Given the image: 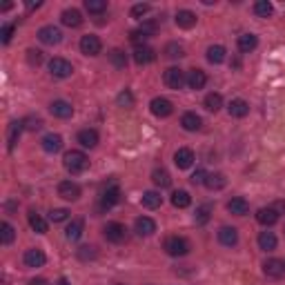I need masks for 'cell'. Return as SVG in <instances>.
<instances>
[{"instance_id":"30","label":"cell","mask_w":285,"mask_h":285,"mask_svg":"<svg viewBox=\"0 0 285 285\" xmlns=\"http://www.w3.org/2000/svg\"><path fill=\"white\" fill-rule=\"evenodd\" d=\"M227 185V178L223 176L221 172H216V174H208V178H205V187H208V190H223V187Z\"/></svg>"},{"instance_id":"34","label":"cell","mask_w":285,"mask_h":285,"mask_svg":"<svg viewBox=\"0 0 285 285\" xmlns=\"http://www.w3.org/2000/svg\"><path fill=\"white\" fill-rule=\"evenodd\" d=\"M83 227H85V223L81 221V218H76V221H71L67 229H65V236H67L69 241H78L83 236Z\"/></svg>"},{"instance_id":"35","label":"cell","mask_w":285,"mask_h":285,"mask_svg":"<svg viewBox=\"0 0 285 285\" xmlns=\"http://www.w3.org/2000/svg\"><path fill=\"white\" fill-rule=\"evenodd\" d=\"M151 180H154V185H159L161 190H165V187L172 185V178H169V174H167V169H154L151 172Z\"/></svg>"},{"instance_id":"3","label":"cell","mask_w":285,"mask_h":285,"mask_svg":"<svg viewBox=\"0 0 285 285\" xmlns=\"http://www.w3.org/2000/svg\"><path fill=\"white\" fill-rule=\"evenodd\" d=\"M118 201H120L118 183H116V180H109V183L105 185V190H102V194H100V205L105 210H109V208H114Z\"/></svg>"},{"instance_id":"9","label":"cell","mask_w":285,"mask_h":285,"mask_svg":"<svg viewBox=\"0 0 285 285\" xmlns=\"http://www.w3.org/2000/svg\"><path fill=\"white\" fill-rule=\"evenodd\" d=\"M100 38L98 36H83L81 38V51L85 54V56H98L100 54Z\"/></svg>"},{"instance_id":"1","label":"cell","mask_w":285,"mask_h":285,"mask_svg":"<svg viewBox=\"0 0 285 285\" xmlns=\"http://www.w3.org/2000/svg\"><path fill=\"white\" fill-rule=\"evenodd\" d=\"M63 163H65V169L71 172V174H83L85 169L89 167V159L83 154V151H76V149L67 151V154H65V159H63Z\"/></svg>"},{"instance_id":"7","label":"cell","mask_w":285,"mask_h":285,"mask_svg":"<svg viewBox=\"0 0 285 285\" xmlns=\"http://www.w3.org/2000/svg\"><path fill=\"white\" fill-rule=\"evenodd\" d=\"M38 40L42 42V45H58V42L63 40V32L54 25H47L38 32Z\"/></svg>"},{"instance_id":"18","label":"cell","mask_w":285,"mask_h":285,"mask_svg":"<svg viewBox=\"0 0 285 285\" xmlns=\"http://www.w3.org/2000/svg\"><path fill=\"white\" fill-rule=\"evenodd\" d=\"M227 112H229V116H234V118H245L247 114H250V105H247L243 98H236L227 105Z\"/></svg>"},{"instance_id":"26","label":"cell","mask_w":285,"mask_h":285,"mask_svg":"<svg viewBox=\"0 0 285 285\" xmlns=\"http://www.w3.org/2000/svg\"><path fill=\"white\" fill-rule=\"evenodd\" d=\"M205 83H208V76H205L203 69H192L190 74H187V85H190L192 89H203Z\"/></svg>"},{"instance_id":"54","label":"cell","mask_w":285,"mask_h":285,"mask_svg":"<svg viewBox=\"0 0 285 285\" xmlns=\"http://www.w3.org/2000/svg\"><path fill=\"white\" fill-rule=\"evenodd\" d=\"M274 210H276V212H281V210H285V203H283V201H278V203L274 205Z\"/></svg>"},{"instance_id":"55","label":"cell","mask_w":285,"mask_h":285,"mask_svg":"<svg viewBox=\"0 0 285 285\" xmlns=\"http://www.w3.org/2000/svg\"><path fill=\"white\" fill-rule=\"evenodd\" d=\"M58 285H69V281H67V278H60Z\"/></svg>"},{"instance_id":"15","label":"cell","mask_w":285,"mask_h":285,"mask_svg":"<svg viewBox=\"0 0 285 285\" xmlns=\"http://www.w3.org/2000/svg\"><path fill=\"white\" fill-rule=\"evenodd\" d=\"M40 145L47 154H56V151L63 149V138H60L58 134H47V136H42Z\"/></svg>"},{"instance_id":"19","label":"cell","mask_w":285,"mask_h":285,"mask_svg":"<svg viewBox=\"0 0 285 285\" xmlns=\"http://www.w3.org/2000/svg\"><path fill=\"white\" fill-rule=\"evenodd\" d=\"M60 20H63L65 27H71V29L83 25V16H81V11L78 9H65L63 16H60Z\"/></svg>"},{"instance_id":"22","label":"cell","mask_w":285,"mask_h":285,"mask_svg":"<svg viewBox=\"0 0 285 285\" xmlns=\"http://www.w3.org/2000/svg\"><path fill=\"white\" fill-rule=\"evenodd\" d=\"M180 125H183L185 132H198L201 129V125H203V120L194 112H187V114H183V118H180Z\"/></svg>"},{"instance_id":"47","label":"cell","mask_w":285,"mask_h":285,"mask_svg":"<svg viewBox=\"0 0 285 285\" xmlns=\"http://www.w3.org/2000/svg\"><path fill=\"white\" fill-rule=\"evenodd\" d=\"M27 60H29V65H32V67H38V65L42 63V51H38V49H29V51H27Z\"/></svg>"},{"instance_id":"46","label":"cell","mask_w":285,"mask_h":285,"mask_svg":"<svg viewBox=\"0 0 285 285\" xmlns=\"http://www.w3.org/2000/svg\"><path fill=\"white\" fill-rule=\"evenodd\" d=\"M116 102H118L120 107H127V109H129L132 105H134V96H132V92H127V89H125V92H120V94H118Z\"/></svg>"},{"instance_id":"14","label":"cell","mask_w":285,"mask_h":285,"mask_svg":"<svg viewBox=\"0 0 285 285\" xmlns=\"http://www.w3.org/2000/svg\"><path fill=\"white\" fill-rule=\"evenodd\" d=\"M218 241H221L225 247H234L239 243V232H236V227H229V225H223L218 229Z\"/></svg>"},{"instance_id":"41","label":"cell","mask_w":285,"mask_h":285,"mask_svg":"<svg viewBox=\"0 0 285 285\" xmlns=\"http://www.w3.org/2000/svg\"><path fill=\"white\" fill-rule=\"evenodd\" d=\"M109 60H112V65L118 67V69L127 67V56H125V51H120V49H114L112 54H109Z\"/></svg>"},{"instance_id":"45","label":"cell","mask_w":285,"mask_h":285,"mask_svg":"<svg viewBox=\"0 0 285 285\" xmlns=\"http://www.w3.org/2000/svg\"><path fill=\"white\" fill-rule=\"evenodd\" d=\"M67 216H69V212L63 210V208L49 212V221H51V223H63V221H67Z\"/></svg>"},{"instance_id":"13","label":"cell","mask_w":285,"mask_h":285,"mask_svg":"<svg viewBox=\"0 0 285 285\" xmlns=\"http://www.w3.org/2000/svg\"><path fill=\"white\" fill-rule=\"evenodd\" d=\"M263 272L270 278H281L285 274V263L283 261H278V258H268L263 263Z\"/></svg>"},{"instance_id":"38","label":"cell","mask_w":285,"mask_h":285,"mask_svg":"<svg viewBox=\"0 0 285 285\" xmlns=\"http://www.w3.org/2000/svg\"><path fill=\"white\" fill-rule=\"evenodd\" d=\"M272 11H274V7H272V3H268V0H256L254 3V14L258 18H270Z\"/></svg>"},{"instance_id":"53","label":"cell","mask_w":285,"mask_h":285,"mask_svg":"<svg viewBox=\"0 0 285 285\" xmlns=\"http://www.w3.org/2000/svg\"><path fill=\"white\" fill-rule=\"evenodd\" d=\"M29 285H49L45 281V278H32V281H29Z\"/></svg>"},{"instance_id":"48","label":"cell","mask_w":285,"mask_h":285,"mask_svg":"<svg viewBox=\"0 0 285 285\" xmlns=\"http://www.w3.org/2000/svg\"><path fill=\"white\" fill-rule=\"evenodd\" d=\"M78 258L81 261H92V258H96V250L94 247H89V245H85V247L78 250Z\"/></svg>"},{"instance_id":"28","label":"cell","mask_w":285,"mask_h":285,"mask_svg":"<svg viewBox=\"0 0 285 285\" xmlns=\"http://www.w3.org/2000/svg\"><path fill=\"white\" fill-rule=\"evenodd\" d=\"M227 210L232 212V214H236V216H245L247 212H250V203H247L245 198L236 196V198H232V201L227 203Z\"/></svg>"},{"instance_id":"11","label":"cell","mask_w":285,"mask_h":285,"mask_svg":"<svg viewBox=\"0 0 285 285\" xmlns=\"http://www.w3.org/2000/svg\"><path fill=\"white\" fill-rule=\"evenodd\" d=\"M185 83H187V78H185V74H183V69H178V67H169V69L165 71V85H167V87L180 89Z\"/></svg>"},{"instance_id":"51","label":"cell","mask_w":285,"mask_h":285,"mask_svg":"<svg viewBox=\"0 0 285 285\" xmlns=\"http://www.w3.org/2000/svg\"><path fill=\"white\" fill-rule=\"evenodd\" d=\"M22 125H25L29 132H36V129H40V127H42V120H40V118H32V116H29V118L22 120Z\"/></svg>"},{"instance_id":"43","label":"cell","mask_w":285,"mask_h":285,"mask_svg":"<svg viewBox=\"0 0 285 285\" xmlns=\"http://www.w3.org/2000/svg\"><path fill=\"white\" fill-rule=\"evenodd\" d=\"M165 56L167 58H180V56H185V49L178 45V42H167L165 45Z\"/></svg>"},{"instance_id":"25","label":"cell","mask_w":285,"mask_h":285,"mask_svg":"<svg viewBox=\"0 0 285 285\" xmlns=\"http://www.w3.org/2000/svg\"><path fill=\"white\" fill-rule=\"evenodd\" d=\"M136 232H138V236H151L156 232V223L149 216L136 218Z\"/></svg>"},{"instance_id":"27","label":"cell","mask_w":285,"mask_h":285,"mask_svg":"<svg viewBox=\"0 0 285 285\" xmlns=\"http://www.w3.org/2000/svg\"><path fill=\"white\" fill-rule=\"evenodd\" d=\"M78 143L83 147H96L98 145V132L96 129H81L78 132Z\"/></svg>"},{"instance_id":"40","label":"cell","mask_w":285,"mask_h":285,"mask_svg":"<svg viewBox=\"0 0 285 285\" xmlns=\"http://www.w3.org/2000/svg\"><path fill=\"white\" fill-rule=\"evenodd\" d=\"M14 236H16V229L9 225V223H3L0 225V241H3V245H9L11 241H14Z\"/></svg>"},{"instance_id":"6","label":"cell","mask_w":285,"mask_h":285,"mask_svg":"<svg viewBox=\"0 0 285 285\" xmlns=\"http://www.w3.org/2000/svg\"><path fill=\"white\" fill-rule=\"evenodd\" d=\"M102 232H105V239L109 243H123L127 239V229H125V225H120V223H107Z\"/></svg>"},{"instance_id":"31","label":"cell","mask_w":285,"mask_h":285,"mask_svg":"<svg viewBox=\"0 0 285 285\" xmlns=\"http://www.w3.org/2000/svg\"><path fill=\"white\" fill-rule=\"evenodd\" d=\"M276 236L272 234V232H261L258 234V247L261 250H265V252H272V250H276Z\"/></svg>"},{"instance_id":"8","label":"cell","mask_w":285,"mask_h":285,"mask_svg":"<svg viewBox=\"0 0 285 285\" xmlns=\"http://www.w3.org/2000/svg\"><path fill=\"white\" fill-rule=\"evenodd\" d=\"M149 109H151V114L154 116H159V118H167V116H172V112H174V105L169 102L167 98H154L149 102Z\"/></svg>"},{"instance_id":"33","label":"cell","mask_w":285,"mask_h":285,"mask_svg":"<svg viewBox=\"0 0 285 285\" xmlns=\"http://www.w3.org/2000/svg\"><path fill=\"white\" fill-rule=\"evenodd\" d=\"M208 60L212 65H221L225 60V47L223 45H212L208 47Z\"/></svg>"},{"instance_id":"29","label":"cell","mask_w":285,"mask_h":285,"mask_svg":"<svg viewBox=\"0 0 285 285\" xmlns=\"http://www.w3.org/2000/svg\"><path fill=\"white\" fill-rule=\"evenodd\" d=\"M256 45H258V38L254 34H243V36H239V49L243 51V54H250L256 49Z\"/></svg>"},{"instance_id":"17","label":"cell","mask_w":285,"mask_h":285,"mask_svg":"<svg viewBox=\"0 0 285 285\" xmlns=\"http://www.w3.org/2000/svg\"><path fill=\"white\" fill-rule=\"evenodd\" d=\"M45 261H47V256H45V252L42 250H27L25 252V265L27 268H42L45 265Z\"/></svg>"},{"instance_id":"39","label":"cell","mask_w":285,"mask_h":285,"mask_svg":"<svg viewBox=\"0 0 285 285\" xmlns=\"http://www.w3.org/2000/svg\"><path fill=\"white\" fill-rule=\"evenodd\" d=\"M221 107H223V96L221 94L212 92V94L205 96V109H210V112H218Z\"/></svg>"},{"instance_id":"44","label":"cell","mask_w":285,"mask_h":285,"mask_svg":"<svg viewBox=\"0 0 285 285\" xmlns=\"http://www.w3.org/2000/svg\"><path fill=\"white\" fill-rule=\"evenodd\" d=\"M210 212H212L210 205H201V208L196 210V214H194V221H196L198 225H205V223L210 221Z\"/></svg>"},{"instance_id":"20","label":"cell","mask_w":285,"mask_h":285,"mask_svg":"<svg viewBox=\"0 0 285 285\" xmlns=\"http://www.w3.org/2000/svg\"><path fill=\"white\" fill-rule=\"evenodd\" d=\"M256 221L261 223V225H274V223L278 221V212L274 208H261L256 212Z\"/></svg>"},{"instance_id":"4","label":"cell","mask_w":285,"mask_h":285,"mask_svg":"<svg viewBox=\"0 0 285 285\" xmlns=\"http://www.w3.org/2000/svg\"><path fill=\"white\" fill-rule=\"evenodd\" d=\"M154 32H156V22H154V20H149V22H143L141 27H138V29H134V32L129 34V40L134 42L136 47H141V45H145V40L154 36Z\"/></svg>"},{"instance_id":"5","label":"cell","mask_w":285,"mask_h":285,"mask_svg":"<svg viewBox=\"0 0 285 285\" xmlns=\"http://www.w3.org/2000/svg\"><path fill=\"white\" fill-rule=\"evenodd\" d=\"M49 71L54 78H69L71 74H74V67H71L69 60L65 58H51L49 60Z\"/></svg>"},{"instance_id":"37","label":"cell","mask_w":285,"mask_h":285,"mask_svg":"<svg viewBox=\"0 0 285 285\" xmlns=\"http://www.w3.org/2000/svg\"><path fill=\"white\" fill-rule=\"evenodd\" d=\"M29 225H32V229L36 234H45L47 232V221L40 214H36V212H29Z\"/></svg>"},{"instance_id":"24","label":"cell","mask_w":285,"mask_h":285,"mask_svg":"<svg viewBox=\"0 0 285 285\" xmlns=\"http://www.w3.org/2000/svg\"><path fill=\"white\" fill-rule=\"evenodd\" d=\"M176 25L183 27V29H192L194 25H196V14L190 9H180L176 11Z\"/></svg>"},{"instance_id":"49","label":"cell","mask_w":285,"mask_h":285,"mask_svg":"<svg viewBox=\"0 0 285 285\" xmlns=\"http://www.w3.org/2000/svg\"><path fill=\"white\" fill-rule=\"evenodd\" d=\"M14 25H9V22H7V25H3V29H0V40H3L5 42V45H7V42L11 40V36H14Z\"/></svg>"},{"instance_id":"23","label":"cell","mask_w":285,"mask_h":285,"mask_svg":"<svg viewBox=\"0 0 285 285\" xmlns=\"http://www.w3.org/2000/svg\"><path fill=\"white\" fill-rule=\"evenodd\" d=\"M154 58H156V51L151 49V47H147V45H141V47H136L134 49V60L138 65H147Z\"/></svg>"},{"instance_id":"2","label":"cell","mask_w":285,"mask_h":285,"mask_svg":"<svg viewBox=\"0 0 285 285\" xmlns=\"http://www.w3.org/2000/svg\"><path fill=\"white\" fill-rule=\"evenodd\" d=\"M165 252L169 256H185L190 252V243H187V239H183V236H169L165 241Z\"/></svg>"},{"instance_id":"16","label":"cell","mask_w":285,"mask_h":285,"mask_svg":"<svg viewBox=\"0 0 285 285\" xmlns=\"http://www.w3.org/2000/svg\"><path fill=\"white\" fill-rule=\"evenodd\" d=\"M174 163H176L178 169H187L194 165V151L187 149V147H180L176 154H174Z\"/></svg>"},{"instance_id":"32","label":"cell","mask_w":285,"mask_h":285,"mask_svg":"<svg viewBox=\"0 0 285 285\" xmlns=\"http://www.w3.org/2000/svg\"><path fill=\"white\" fill-rule=\"evenodd\" d=\"M141 203L147 210H156V208H161V205H163V196L159 192H145L143 198H141Z\"/></svg>"},{"instance_id":"52","label":"cell","mask_w":285,"mask_h":285,"mask_svg":"<svg viewBox=\"0 0 285 285\" xmlns=\"http://www.w3.org/2000/svg\"><path fill=\"white\" fill-rule=\"evenodd\" d=\"M205 178H208V174H205L203 169H196V172L192 174V183H194V185H201V183H205Z\"/></svg>"},{"instance_id":"50","label":"cell","mask_w":285,"mask_h":285,"mask_svg":"<svg viewBox=\"0 0 285 285\" xmlns=\"http://www.w3.org/2000/svg\"><path fill=\"white\" fill-rule=\"evenodd\" d=\"M149 11V5L147 3H138V5H134L132 7V18H141V16H145Z\"/></svg>"},{"instance_id":"21","label":"cell","mask_w":285,"mask_h":285,"mask_svg":"<svg viewBox=\"0 0 285 285\" xmlns=\"http://www.w3.org/2000/svg\"><path fill=\"white\" fill-rule=\"evenodd\" d=\"M22 120H14V123L9 125V132H7V149L11 151L16 147V143H18V138H20V134H22Z\"/></svg>"},{"instance_id":"36","label":"cell","mask_w":285,"mask_h":285,"mask_svg":"<svg viewBox=\"0 0 285 285\" xmlns=\"http://www.w3.org/2000/svg\"><path fill=\"white\" fill-rule=\"evenodd\" d=\"M190 203H192V196L185 190H178V192L172 194V205H174V208L185 210V208H190Z\"/></svg>"},{"instance_id":"42","label":"cell","mask_w":285,"mask_h":285,"mask_svg":"<svg viewBox=\"0 0 285 285\" xmlns=\"http://www.w3.org/2000/svg\"><path fill=\"white\" fill-rule=\"evenodd\" d=\"M85 9H87L89 14H102V11L107 9V3L105 0H87V3H85Z\"/></svg>"},{"instance_id":"10","label":"cell","mask_w":285,"mask_h":285,"mask_svg":"<svg viewBox=\"0 0 285 285\" xmlns=\"http://www.w3.org/2000/svg\"><path fill=\"white\" fill-rule=\"evenodd\" d=\"M58 196L65 198V201H78L81 198V187H78V183H71V180H63L58 185Z\"/></svg>"},{"instance_id":"12","label":"cell","mask_w":285,"mask_h":285,"mask_svg":"<svg viewBox=\"0 0 285 285\" xmlns=\"http://www.w3.org/2000/svg\"><path fill=\"white\" fill-rule=\"evenodd\" d=\"M49 112L56 118H71L74 116V107H71V102H67V100H54L49 105Z\"/></svg>"}]
</instances>
